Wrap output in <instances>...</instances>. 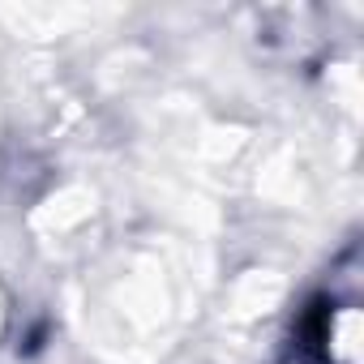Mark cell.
I'll return each mask as SVG.
<instances>
[{
    "mask_svg": "<svg viewBox=\"0 0 364 364\" xmlns=\"http://www.w3.org/2000/svg\"><path fill=\"white\" fill-rule=\"evenodd\" d=\"M291 364H313V360H309V355H304V351H300V360H291Z\"/></svg>",
    "mask_w": 364,
    "mask_h": 364,
    "instance_id": "cell-1",
    "label": "cell"
}]
</instances>
